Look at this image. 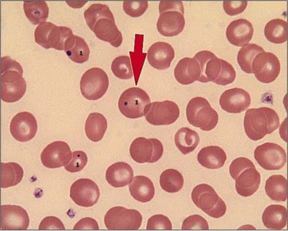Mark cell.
I'll use <instances>...</instances> for the list:
<instances>
[{
	"label": "cell",
	"instance_id": "obj_32",
	"mask_svg": "<svg viewBox=\"0 0 288 231\" xmlns=\"http://www.w3.org/2000/svg\"><path fill=\"white\" fill-rule=\"evenodd\" d=\"M265 190L271 200L284 202L287 198V180L282 175H272L266 180Z\"/></svg>",
	"mask_w": 288,
	"mask_h": 231
},
{
	"label": "cell",
	"instance_id": "obj_10",
	"mask_svg": "<svg viewBox=\"0 0 288 231\" xmlns=\"http://www.w3.org/2000/svg\"><path fill=\"white\" fill-rule=\"evenodd\" d=\"M142 222V216L137 210L117 206L109 209L104 216V223L108 230H136Z\"/></svg>",
	"mask_w": 288,
	"mask_h": 231
},
{
	"label": "cell",
	"instance_id": "obj_43",
	"mask_svg": "<svg viewBox=\"0 0 288 231\" xmlns=\"http://www.w3.org/2000/svg\"><path fill=\"white\" fill-rule=\"evenodd\" d=\"M247 5V1H225L223 2V8L225 12L231 16L242 12L245 10Z\"/></svg>",
	"mask_w": 288,
	"mask_h": 231
},
{
	"label": "cell",
	"instance_id": "obj_41",
	"mask_svg": "<svg viewBox=\"0 0 288 231\" xmlns=\"http://www.w3.org/2000/svg\"><path fill=\"white\" fill-rule=\"evenodd\" d=\"M182 230H205L209 229L206 220L201 216L194 214L186 218L183 222Z\"/></svg>",
	"mask_w": 288,
	"mask_h": 231
},
{
	"label": "cell",
	"instance_id": "obj_16",
	"mask_svg": "<svg viewBox=\"0 0 288 231\" xmlns=\"http://www.w3.org/2000/svg\"><path fill=\"white\" fill-rule=\"evenodd\" d=\"M70 196L77 205L91 207L95 204L100 197V190L92 180L82 178L76 180L70 188Z\"/></svg>",
	"mask_w": 288,
	"mask_h": 231
},
{
	"label": "cell",
	"instance_id": "obj_38",
	"mask_svg": "<svg viewBox=\"0 0 288 231\" xmlns=\"http://www.w3.org/2000/svg\"><path fill=\"white\" fill-rule=\"evenodd\" d=\"M111 70L116 77L122 80H128L133 76L130 58L127 56L116 58L111 64Z\"/></svg>",
	"mask_w": 288,
	"mask_h": 231
},
{
	"label": "cell",
	"instance_id": "obj_37",
	"mask_svg": "<svg viewBox=\"0 0 288 231\" xmlns=\"http://www.w3.org/2000/svg\"><path fill=\"white\" fill-rule=\"evenodd\" d=\"M159 182L161 187L164 190L173 193L179 192L182 188L184 179L178 170L170 168L162 172Z\"/></svg>",
	"mask_w": 288,
	"mask_h": 231
},
{
	"label": "cell",
	"instance_id": "obj_21",
	"mask_svg": "<svg viewBox=\"0 0 288 231\" xmlns=\"http://www.w3.org/2000/svg\"><path fill=\"white\" fill-rule=\"evenodd\" d=\"M250 102L249 94L244 90L237 88L225 90L219 98L222 109L232 114L243 112L249 107Z\"/></svg>",
	"mask_w": 288,
	"mask_h": 231
},
{
	"label": "cell",
	"instance_id": "obj_7",
	"mask_svg": "<svg viewBox=\"0 0 288 231\" xmlns=\"http://www.w3.org/2000/svg\"><path fill=\"white\" fill-rule=\"evenodd\" d=\"M191 198L196 206L211 217L219 218L226 212L225 202L210 185L196 186L191 192Z\"/></svg>",
	"mask_w": 288,
	"mask_h": 231
},
{
	"label": "cell",
	"instance_id": "obj_17",
	"mask_svg": "<svg viewBox=\"0 0 288 231\" xmlns=\"http://www.w3.org/2000/svg\"><path fill=\"white\" fill-rule=\"evenodd\" d=\"M72 153L68 144L55 141L49 144L43 150L41 160L46 168H55L66 165L71 160Z\"/></svg>",
	"mask_w": 288,
	"mask_h": 231
},
{
	"label": "cell",
	"instance_id": "obj_22",
	"mask_svg": "<svg viewBox=\"0 0 288 231\" xmlns=\"http://www.w3.org/2000/svg\"><path fill=\"white\" fill-rule=\"evenodd\" d=\"M174 56V48L166 42H155L148 50V61L152 67L157 70H164L169 68Z\"/></svg>",
	"mask_w": 288,
	"mask_h": 231
},
{
	"label": "cell",
	"instance_id": "obj_4",
	"mask_svg": "<svg viewBox=\"0 0 288 231\" xmlns=\"http://www.w3.org/2000/svg\"><path fill=\"white\" fill-rule=\"evenodd\" d=\"M229 170L231 176L235 180V189L239 195L249 196L257 191L261 177L250 160L237 158L231 162Z\"/></svg>",
	"mask_w": 288,
	"mask_h": 231
},
{
	"label": "cell",
	"instance_id": "obj_14",
	"mask_svg": "<svg viewBox=\"0 0 288 231\" xmlns=\"http://www.w3.org/2000/svg\"><path fill=\"white\" fill-rule=\"evenodd\" d=\"M252 70L256 79L268 84L275 80L280 70V64L273 54L265 51L256 54L252 63Z\"/></svg>",
	"mask_w": 288,
	"mask_h": 231
},
{
	"label": "cell",
	"instance_id": "obj_34",
	"mask_svg": "<svg viewBox=\"0 0 288 231\" xmlns=\"http://www.w3.org/2000/svg\"><path fill=\"white\" fill-rule=\"evenodd\" d=\"M24 176L22 167L17 163H1V187L8 188L17 185Z\"/></svg>",
	"mask_w": 288,
	"mask_h": 231
},
{
	"label": "cell",
	"instance_id": "obj_28",
	"mask_svg": "<svg viewBox=\"0 0 288 231\" xmlns=\"http://www.w3.org/2000/svg\"><path fill=\"white\" fill-rule=\"evenodd\" d=\"M64 50L74 62L82 64L89 58L90 49L86 41L81 37L73 35L66 40Z\"/></svg>",
	"mask_w": 288,
	"mask_h": 231
},
{
	"label": "cell",
	"instance_id": "obj_6",
	"mask_svg": "<svg viewBox=\"0 0 288 231\" xmlns=\"http://www.w3.org/2000/svg\"><path fill=\"white\" fill-rule=\"evenodd\" d=\"M187 120L193 126L204 131L213 129L218 122V114L204 98L197 96L191 99L186 106Z\"/></svg>",
	"mask_w": 288,
	"mask_h": 231
},
{
	"label": "cell",
	"instance_id": "obj_44",
	"mask_svg": "<svg viewBox=\"0 0 288 231\" xmlns=\"http://www.w3.org/2000/svg\"><path fill=\"white\" fill-rule=\"evenodd\" d=\"M40 230H65V228L62 221L54 216H47L43 218L39 226Z\"/></svg>",
	"mask_w": 288,
	"mask_h": 231
},
{
	"label": "cell",
	"instance_id": "obj_30",
	"mask_svg": "<svg viewBox=\"0 0 288 231\" xmlns=\"http://www.w3.org/2000/svg\"><path fill=\"white\" fill-rule=\"evenodd\" d=\"M107 128V121L102 114L99 112L89 114L85 126V132L89 140L94 142L101 140Z\"/></svg>",
	"mask_w": 288,
	"mask_h": 231
},
{
	"label": "cell",
	"instance_id": "obj_8",
	"mask_svg": "<svg viewBox=\"0 0 288 231\" xmlns=\"http://www.w3.org/2000/svg\"><path fill=\"white\" fill-rule=\"evenodd\" d=\"M74 35L69 28L57 26L50 22H45L38 25L34 32L35 42L42 47L48 49L64 50L66 40Z\"/></svg>",
	"mask_w": 288,
	"mask_h": 231
},
{
	"label": "cell",
	"instance_id": "obj_13",
	"mask_svg": "<svg viewBox=\"0 0 288 231\" xmlns=\"http://www.w3.org/2000/svg\"><path fill=\"white\" fill-rule=\"evenodd\" d=\"M254 157L263 168L268 170H278L286 162L284 150L279 145L265 142L257 146L254 152Z\"/></svg>",
	"mask_w": 288,
	"mask_h": 231
},
{
	"label": "cell",
	"instance_id": "obj_3",
	"mask_svg": "<svg viewBox=\"0 0 288 231\" xmlns=\"http://www.w3.org/2000/svg\"><path fill=\"white\" fill-rule=\"evenodd\" d=\"M243 124L247 136L258 140L278 128L279 118L276 112L269 108H249L245 114Z\"/></svg>",
	"mask_w": 288,
	"mask_h": 231
},
{
	"label": "cell",
	"instance_id": "obj_36",
	"mask_svg": "<svg viewBox=\"0 0 288 231\" xmlns=\"http://www.w3.org/2000/svg\"><path fill=\"white\" fill-rule=\"evenodd\" d=\"M263 51L262 47L254 44H249L242 47L237 56V60L241 70L247 74H253L252 61L257 54Z\"/></svg>",
	"mask_w": 288,
	"mask_h": 231
},
{
	"label": "cell",
	"instance_id": "obj_42",
	"mask_svg": "<svg viewBox=\"0 0 288 231\" xmlns=\"http://www.w3.org/2000/svg\"><path fill=\"white\" fill-rule=\"evenodd\" d=\"M172 227V224L167 216L163 214H155L148 219L146 229L171 230Z\"/></svg>",
	"mask_w": 288,
	"mask_h": 231
},
{
	"label": "cell",
	"instance_id": "obj_39",
	"mask_svg": "<svg viewBox=\"0 0 288 231\" xmlns=\"http://www.w3.org/2000/svg\"><path fill=\"white\" fill-rule=\"evenodd\" d=\"M88 162L86 154L82 150L74 151L70 161L65 166V168L70 172H80L86 166Z\"/></svg>",
	"mask_w": 288,
	"mask_h": 231
},
{
	"label": "cell",
	"instance_id": "obj_5",
	"mask_svg": "<svg viewBox=\"0 0 288 231\" xmlns=\"http://www.w3.org/2000/svg\"><path fill=\"white\" fill-rule=\"evenodd\" d=\"M159 11L157 29L161 34L173 36L182 32L185 21L181 1H161L159 4Z\"/></svg>",
	"mask_w": 288,
	"mask_h": 231
},
{
	"label": "cell",
	"instance_id": "obj_40",
	"mask_svg": "<svg viewBox=\"0 0 288 231\" xmlns=\"http://www.w3.org/2000/svg\"><path fill=\"white\" fill-rule=\"evenodd\" d=\"M148 6L147 1H124L123 8L128 16L136 18L142 16Z\"/></svg>",
	"mask_w": 288,
	"mask_h": 231
},
{
	"label": "cell",
	"instance_id": "obj_35",
	"mask_svg": "<svg viewBox=\"0 0 288 231\" xmlns=\"http://www.w3.org/2000/svg\"><path fill=\"white\" fill-rule=\"evenodd\" d=\"M264 34L267 40L274 44H282L287 40V23L281 18H274L267 22Z\"/></svg>",
	"mask_w": 288,
	"mask_h": 231
},
{
	"label": "cell",
	"instance_id": "obj_9",
	"mask_svg": "<svg viewBox=\"0 0 288 231\" xmlns=\"http://www.w3.org/2000/svg\"><path fill=\"white\" fill-rule=\"evenodd\" d=\"M150 98L147 92L139 88H130L122 92L118 101L119 110L125 116L137 118L145 116Z\"/></svg>",
	"mask_w": 288,
	"mask_h": 231
},
{
	"label": "cell",
	"instance_id": "obj_23",
	"mask_svg": "<svg viewBox=\"0 0 288 231\" xmlns=\"http://www.w3.org/2000/svg\"><path fill=\"white\" fill-rule=\"evenodd\" d=\"M253 34L252 24L244 18L232 21L226 30V36L229 42L237 46L247 44Z\"/></svg>",
	"mask_w": 288,
	"mask_h": 231
},
{
	"label": "cell",
	"instance_id": "obj_12",
	"mask_svg": "<svg viewBox=\"0 0 288 231\" xmlns=\"http://www.w3.org/2000/svg\"><path fill=\"white\" fill-rule=\"evenodd\" d=\"M129 152L132 159L138 163H154L162 156L163 146L158 139L139 137L132 142Z\"/></svg>",
	"mask_w": 288,
	"mask_h": 231
},
{
	"label": "cell",
	"instance_id": "obj_20",
	"mask_svg": "<svg viewBox=\"0 0 288 231\" xmlns=\"http://www.w3.org/2000/svg\"><path fill=\"white\" fill-rule=\"evenodd\" d=\"M29 223L28 214L22 206L10 204L2 205V230H25L28 228Z\"/></svg>",
	"mask_w": 288,
	"mask_h": 231
},
{
	"label": "cell",
	"instance_id": "obj_24",
	"mask_svg": "<svg viewBox=\"0 0 288 231\" xmlns=\"http://www.w3.org/2000/svg\"><path fill=\"white\" fill-rule=\"evenodd\" d=\"M201 71L197 60L194 58H184L176 64L174 71V76L180 84L187 85L198 80Z\"/></svg>",
	"mask_w": 288,
	"mask_h": 231
},
{
	"label": "cell",
	"instance_id": "obj_11",
	"mask_svg": "<svg viewBox=\"0 0 288 231\" xmlns=\"http://www.w3.org/2000/svg\"><path fill=\"white\" fill-rule=\"evenodd\" d=\"M80 86L81 94L85 98L88 100H97L101 98L107 90L108 77L102 69L92 68L83 74Z\"/></svg>",
	"mask_w": 288,
	"mask_h": 231
},
{
	"label": "cell",
	"instance_id": "obj_25",
	"mask_svg": "<svg viewBox=\"0 0 288 231\" xmlns=\"http://www.w3.org/2000/svg\"><path fill=\"white\" fill-rule=\"evenodd\" d=\"M133 175L132 167L126 162H120L108 167L106 172V180L111 186L121 188L128 184Z\"/></svg>",
	"mask_w": 288,
	"mask_h": 231
},
{
	"label": "cell",
	"instance_id": "obj_15",
	"mask_svg": "<svg viewBox=\"0 0 288 231\" xmlns=\"http://www.w3.org/2000/svg\"><path fill=\"white\" fill-rule=\"evenodd\" d=\"M179 114L180 110L178 105L172 101L166 100L150 103L145 116L149 124L161 126L174 123Z\"/></svg>",
	"mask_w": 288,
	"mask_h": 231
},
{
	"label": "cell",
	"instance_id": "obj_2",
	"mask_svg": "<svg viewBox=\"0 0 288 231\" xmlns=\"http://www.w3.org/2000/svg\"><path fill=\"white\" fill-rule=\"evenodd\" d=\"M21 65L9 56L1 58V98L7 102L19 100L25 94L27 84Z\"/></svg>",
	"mask_w": 288,
	"mask_h": 231
},
{
	"label": "cell",
	"instance_id": "obj_18",
	"mask_svg": "<svg viewBox=\"0 0 288 231\" xmlns=\"http://www.w3.org/2000/svg\"><path fill=\"white\" fill-rule=\"evenodd\" d=\"M12 136L18 141L26 142L34 138L38 130L35 116L28 112L18 113L11 120L10 126Z\"/></svg>",
	"mask_w": 288,
	"mask_h": 231
},
{
	"label": "cell",
	"instance_id": "obj_29",
	"mask_svg": "<svg viewBox=\"0 0 288 231\" xmlns=\"http://www.w3.org/2000/svg\"><path fill=\"white\" fill-rule=\"evenodd\" d=\"M262 220L267 228L280 230L286 225L287 211L285 206L280 204H271L264 210Z\"/></svg>",
	"mask_w": 288,
	"mask_h": 231
},
{
	"label": "cell",
	"instance_id": "obj_33",
	"mask_svg": "<svg viewBox=\"0 0 288 231\" xmlns=\"http://www.w3.org/2000/svg\"><path fill=\"white\" fill-rule=\"evenodd\" d=\"M25 14L33 24L45 22L49 15V8L45 1H24L23 4Z\"/></svg>",
	"mask_w": 288,
	"mask_h": 231
},
{
	"label": "cell",
	"instance_id": "obj_27",
	"mask_svg": "<svg viewBox=\"0 0 288 231\" xmlns=\"http://www.w3.org/2000/svg\"><path fill=\"white\" fill-rule=\"evenodd\" d=\"M226 158L224 150L215 146L203 148L197 154V160L199 164L209 169H218L222 167Z\"/></svg>",
	"mask_w": 288,
	"mask_h": 231
},
{
	"label": "cell",
	"instance_id": "obj_46",
	"mask_svg": "<svg viewBox=\"0 0 288 231\" xmlns=\"http://www.w3.org/2000/svg\"><path fill=\"white\" fill-rule=\"evenodd\" d=\"M99 226L95 220L91 218H85L79 220L73 230H99Z\"/></svg>",
	"mask_w": 288,
	"mask_h": 231
},
{
	"label": "cell",
	"instance_id": "obj_45",
	"mask_svg": "<svg viewBox=\"0 0 288 231\" xmlns=\"http://www.w3.org/2000/svg\"><path fill=\"white\" fill-rule=\"evenodd\" d=\"M135 50H136V51H135V52H130L132 54H131L132 63L134 68L135 80H138L139 78L143 62L145 61L146 54H142V50L138 54L137 46Z\"/></svg>",
	"mask_w": 288,
	"mask_h": 231
},
{
	"label": "cell",
	"instance_id": "obj_1",
	"mask_svg": "<svg viewBox=\"0 0 288 231\" xmlns=\"http://www.w3.org/2000/svg\"><path fill=\"white\" fill-rule=\"evenodd\" d=\"M86 22L100 40L118 48L123 37L118 28L113 14L109 6L101 4H91L84 12Z\"/></svg>",
	"mask_w": 288,
	"mask_h": 231
},
{
	"label": "cell",
	"instance_id": "obj_26",
	"mask_svg": "<svg viewBox=\"0 0 288 231\" xmlns=\"http://www.w3.org/2000/svg\"><path fill=\"white\" fill-rule=\"evenodd\" d=\"M131 195L136 200L141 202H147L153 198L155 188L150 178L144 176L134 177L129 184Z\"/></svg>",
	"mask_w": 288,
	"mask_h": 231
},
{
	"label": "cell",
	"instance_id": "obj_31",
	"mask_svg": "<svg viewBox=\"0 0 288 231\" xmlns=\"http://www.w3.org/2000/svg\"><path fill=\"white\" fill-rule=\"evenodd\" d=\"M174 141L178 150L183 154H186L195 149L199 142L200 138L196 132L183 127L179 129L175 134Z\"/></svg>",
	"mask_w": 288,
	"mask_h": 231
},
{
	"label": "cell",
	"instance_id": "obj_19",
	"mask_svg": "<svg viewBox=\"0 0 288 231\" xmlns=\"http://www.w3.org/2000/svg\"><path fill=\"white\" fill-rule=\"evenodd\" d=\"M193 58L199 62L201 71L197 81L215 83L220 74L223 60L218 58L214 54L207 50L198 52Z\"/></svg>",
	"mask_w": 288,
	"mask_h": 231
}]
</instances>
